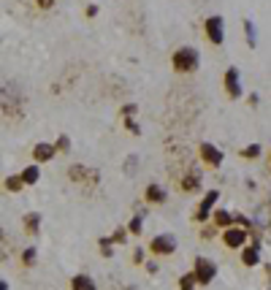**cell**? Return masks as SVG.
<instances>
[{"mask_svg":"<svg viewBox=\"0 0 271 290\" xmlns=\"http://www.w3.org/2000/svg\"><path fill=\"white\" fill-rule=\"evenodd\" d=\"M22 179H25V185H35V182L41 179V171H38V166H27L22 171Z\"/></svg>","mask_w":271,"mask_h":290,"instance_id":"4fadbf2b","label":"cell"},{"mask_svg":"<svg viewBox=\"0 0 271 290\" xmlns=\"http://www.w3.org/2000/svg\"><path fill=\"white\" fill-rule=\"evenodd\" d=\"M241 263L244 266H258L260 260H258V247H247L244 253H241Z\"/></svg>","mask_w":271,"mask_h":290,"instance_id":"7c38bea8","label":"cell"},{"mask_svg":"<svg viewBox=\"0 0 271 290\" xmlns=\"http://www.w3.org/2000/svg\"><path fill=\"white\" fill-rule=\"evenodd\" d=\"M125 234H128L125 228H117V234L111 236V241H120V244H122V241H125Z\"/></svg>","mask_w":271,"mask_h":290,"instance_id":"603a6c76","label":"cell"},{"mask_svg":"<svg viewBox=\"0 0 271 290\" xmlns=\"http://www.w3.org/2000/svg\"><path fill=\"white\" fill-rule=\"evenodd\" d=\"M222 25H225V22H222V16H209L206 22H203V30H206V38H209V41L215 44V46H220V44H222Z\"/></svg>","mask_w":271,"mask_h":290,"instance_id":"277c9868","label":"cell"},{"mask_svg":"<svg viewBox=\"0 0 271 290\" xmlns=\"http://www.w3.org/2000/svg\"><path fill=\"white\" fill-rule=\"evenodd\" d=\"M182 187H185V190H196L198 187V173H192L187 182H182Z\"/></svg>","mask_w":271,"mask_h":290,"instance_id":"7402d4cb","label":"cell"},{"mask_svg":"<svg viewBox=\"0 0 271 290\" xmlns=\"http://www.w3.org/2000/svg\"><path fill=\"white\" fill-rule=\"evenodd\" d=\"M244 33L249 38V46H255V25L249 22V19H244Z\"/></svg>","mask_w":271,"mask_h":290,"instance_id":"d6986e66","label":"cell"},{"mask_svg":"<svg viewBox=\"0 0 271 290\" xmlns=\"http://www.w3.org/2000/svg\"><path fill=\"white\" fill-rule=\"evenodd\" d=\"M71 290H95V282L87 274H76L71 279Z\"/></svg>","mask_w":271,"mask_h":290,"instance_id":"30bf717a","label":"cell"},{"mask_svg":"<svg viewBox=\"0 0 271 290\" xmlns=\"http://www.w3.org/2000/svg\"><path fill=\"white\" fill-rule=\"evenodd\" d=\"M177 249V239L171 234H163V236H154L152 239V253L154 255H171Z\"/></svg>","mask_w":271,"mask_h":290,"instance_id":"5b68a950","label":"cell"},{"mask_svg":"<svg viewBox=\"0 0 271 290\" xmlns=\"http://www.w3.org/2000/svg\"><path fill=\"white\" fill-rule=\"evenodd\" d=\"M0 290H8V282H6V279H0Z\"/></svg>","mask_w":271,"mask_h":290,"instance_id":"83f0119b","label":"cell"},{"mask_svg":"<svg viewBox=\"0 0 271 290\" xmlns=\"http://www.w3.org/2000/svg\"><path fill=\"white\" fill-rule=\"evenodd\" d=\"M128 230H130V234H136V236H139L141 230H144V217H141V215H136V217L130 220V225H128Z\"/></svg>","mask_w":271,"mask_h":290,"instance_id":"ac0fdd59","label":"cell"},{"mask_svg":"<svg viewBox=\"0 0 271 290\" xmlns=\"http://www.w3.org/2000/svg\"><path fill=\"white\" fill-rule=\"evenodd\" d=\"M22 263H25V266L35 263V247H27V249H25V255H22Z\"/></svg>","mask_w":271,"mask_h":290,"instance_id":"ffe728a7","label":"cell"},{"mask_svg":"<svg viewBox=\"0 0 271 290\" xmlns=\"http://www.w3.org/2000/svg\"><path fill=\"white\" fill-rule=\"evenodd\" d=\"M68 147H71V141H68L65 136H63L60 141H57V149H63V152H68Z\"/></svg>","mask_w":271,"mask_h":290,"instance_id":"cb8c5ba5","label":"cell"},{"mask_svg":"<svg viewBox=\"0 0 271 290\" xmlns=\"http://www.w3.org/2000/svg\"><path fill=\"white\" fill-rule=\"evenodd\" d=\"M196 282H198L196 272H190V274H185V277L179 279V287H182V290H192V287H196Z\"/></svg>","mask_w":271,"mask_h":290,"instance_id":"2e32d148","label":"cell"},{"mask_svg":"<svg viewBox=\"0 0 271 290\" xmlns=\"http://www.w3.org/2000/svg\"><path fill=\"white\" fill-rule=\"evenodd\" d=\"M225 92L230 98H239L241 95V79H239V71L236 68H228L225 71Z\"/></svg>","mask_w":271,"mask_h":290,"instance_id":"ba28073f","label":"cell"},{"mask_svg":"<svg viewBox=\"0 0 271 290\" xmlns=\"http://www.w3.org/2000/svg\"><path fill=\"white\" fill-rule=\"evenodd\" d=\"M136 163H139V158H130V160H128V173H133V168H136Z\"/></svg>","mask_w":271,"mask_h":290,"instance_id":"484cf974","label":"cell"},{"mask_svg":"<svg viewBox=\"0 0 271 290\" xmlns=\"http://www.w3.org/2000/svg\"><path fill=\"white\" fill-rule=\"evenodd\" d=\"M217 198H220V192H217V190H209L206 196H203V201H201L198 209H196V220H198V222H206V220L211 217V209H215Z\"/></svg>","mask_w":271,"mask_h":290,"instance_id":"3957f363","label":"cell"},{"mask_svg":"<svg viewBox=\"0 0 271 290\" xmlns=\"http://www.w3.org/2000/svg\"><path fill=\"white\" fill-rule=\"evenodd\" d=\"M38 225H41V215H27V217H25L27 234H38Z\"/></svg>","mask_w":271,"mask_h":290,"instance_id":"5bb4252c","label":"cell"},{"mask_svg":"<svg viewBox=\"0 0 271 290\" xmlns=\"http://www.w3.org/2000/svg\"><path fill=\"white\" fill-rule=\"evenodd\" d=\"M201 158H203V163H206V166H211V168L222 166V152L215 147V144H206V141H203V144H201Z\"/></svg>","mask_w":271,"mask_h":290,"instance_id":"8992f818","label":"cell"},{"mask_svg":"<svg viewBox=\"0 0 271 290\" xmlns=\"http://www.w3.org/2000/svg\"><path fill=\"white\" fill-rule=\"evenodd\" d=\"M54 152H57V147H52V144H35L33 147V158L38 160V163H46V160H52L54 158Z\"/></svg>","mask_w":271,"mask_h":290,"instance_id":"9c48e42d","label":"cell"},{"mask_svg":"<svg viewBox=\"0 0 271 290\" xmlns=\"http://www.w3.org/2000/svg\"><path fill=\"white\" fill-rule=\"evenodd\" d=\"M198 63H201V57L192 46H182V49L173 52V68L179 73H192L198 68Z\"/></svg>","mask_w":271,"mask_h":290,"instance_id":"6da1fadb","label":"cell"},{"mask_svg":"<svg viewBox=\"0 0 271 290\" xmlns=\"http://www.w3.org/2000/svg\"><path fill=\"white\" fill-rule=\"evenodd\" d=\"M241 154H244V158H258V154H260V147H258V144H249V147L241 149Z\"/></svg>","mask_w":271,"mask_h":290,"instance_id":"44dd1931","label":"cell"},{"mask_svg":"<svg viewBox=\"0 0 271 290\" xmlns=\"http://www.w3.org/2000/svg\"><path fill=\"white\" fill-rule=\"evenodd\" d=\"M222 241H225V247H244L247 230H244V228H225V234H222Z\"/></svg>","mask_w":271,"mask_h":290,"instance_id":"52a82bcc","label":"cell"},{"mask_svg":"<svg viewBox=\"0 0 271 290\" xmlns=\"http://www.w3.org/2000/svg\"><path fill=\"white\" fill-rule=\"evenodd\" d=\"M230 220H234V217L228 215V209H217V215H215V222H217L220 228H230Z\"/></svg>","mask_w":271,"mask_h":290,"instance_id":"9a60e30c","label":"cell"},{"mask_svg":"<svg viewBox=\"0 0 271 290\" xmlns=\"http://www.w3.org/2000/svg\"><path fill=\"white\" fill-rule=\"evenodd\" d=\"M133 258H136V263H144V249H136Z\"/></svg>","mask_w":271,"mask_h":290,"instance_id":"d4e9b609","label":"cell"},{"mask_svg":"<svg viewBox=\"0 0 271 290\" xmlns=\"http://www.w3.org/2000/svg\"><path fill=\"white\" fill-rule=\"evenodd\" d=\"M196 277H198V285H209L211 279L217 277V266H215V260H209V258H196Z\"/></svg>","mask_w":271,"mask_h":290,"instance_id":"7a4b0ae2","label":"cell"},{"mask_svg":"<svg viewBox=\"0 0 271 290\" xmlns=\"http://www.w3.org/2000/svg\"><path fill=\"white\" fill-rule=\"evenodd\" d=\"M54 3V0H38V6H41V8H49Z\"/></svg>","mask_w":271,"mask_h":290,"instance_id":"4316f807","label":"cell"},{"mask_svg":"<svg viewBox=\"0 0 271 290\" xmlns=\"http://www.w3.org/2000/svg\"><path fill=\"white\" fill-rule=\"evenodd\" d=\"M147 198L152 201V204H163V201H166V190L158 187V185H149L147 187Z\"/></svg>","mask_w":271,"mask_h":290,"instance_id":"8fae6325","label":"cell"},{"mask_svg":"<svg viewBox=\"0 0 271 290\" xmlns=\"http://www.w3.org/2000/svg\"><path fill=\"white\" fill-rule=\"evenodd\" d=\"M22 185H25V179H22V177H8V179H6V190H11V192L22 190Z\"/></svg>","mask_w":271,"mask_h":290,"instance_id":"e0dca14e","label":"cell"}]
</instances>
